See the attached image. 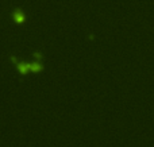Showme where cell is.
<instances>
[{
	"label": "cell",
	"mask_w": 154,
	"mask_h": 147,
	"mask_svg": "<svg viewBox=\"0 0 154 147\" xmlns=\"http://www.w3.org/2000/svg\"><path fill=\"white\" fill-rule=\"evenodd\" d=\"M12 18L16 23H22V22H24L26 16H24V12L20 10V8H15V10L12 11Z\"/></svg>",
	"instance_id": "obj_2"
},
{
	"label": "cell",
	"mask_w": 154,
	"mask_h": 147,
	"mask_svg": "<svg viewBox=\"0 0 154 147\" xmlns=\"http://www.w3.org/2000/svg\"><path fill=\"white\" fill-rule=\"evenodd\" d=\"M42 68L43 66L41 62H31V64H30V70H32V72H41Z\"/></svg>",
	"instance_id": "obj_3"
},
{
	"label": "cell",
	"mask_w": 154,
	"mask_h": 147,
	"mask_svg": "<svg viewBox=\"0 0 154 147\" xmlns=\"http://www.w3.org/2000/svg\"><path fill=\"white\" fill-rule=\"evenodd\" d=\"M11 59H12V61L15 62L16 69H18V72L20 73V74H24V73H26L27 70H30V64H24V62L18 61L15 56H11Z\"/></svg>",
	"instance_id": "obj_1"
},
{
	"label": "cell",
	"mask_w": 154,
	"mask_h": 147,
	"mask_svg": "<svg viewBox=\"0 0 154 147\" xmlns=\"http://www.w3.org/2000/svg\"><path fill=\"white\" fill-rule=\"evenodd\" d=\"M34 56L37 57V58H41V57H42V54H39V53H38V51H35V53H34Z\"/></svg>",
	"instance_id": "obj_4"
}]
</instances>
